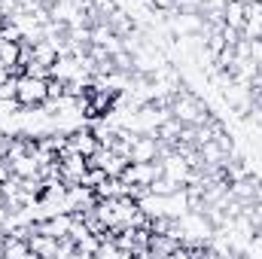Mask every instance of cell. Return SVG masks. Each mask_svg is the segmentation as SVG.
Returning <instances> with one entry per match:
<instances>
[{
	"instance_id": "6da1fadb",
	"label": "cell",
	"mask_w": 262,
	"mask_h": 259,
	"mask_svg": "<svg viewBox=\"0 0 262 259\" xmlns=\"http://www.w3.org/2000/svg\"><path fill=\"white\" fill-rule=\"evenodd\" d=\"M171 116H177L183 125H201V122H207L213 113H210V107L198 98L195 92H189L186 85H180V89L171 95Z\"/></svg>"
},
{
	"instance_id": "7a4b0ae2",
	"label": "cell",
	"mask_w": 262,
	"mask_h": 259,
	"mask_svg": "<svg viewBox=\"0 0 262 259\" xmlns=\"http://www.w3.org/2000/svg\"><path fill=\"white\" fill-rule=\"evenodd\" d=\"M15 101H18L25 110H34V107L49 104V76L21 73V76H18V89H15Z\"/></svg>"
},
{
	"instance_id": "3957f363",
	"label": "cell",
	"mask_w": 262,
	"mask_h": 259,
	"mask_svg": "<svg viewBox=\"0 0 262 259\" xmlns=\"http://www.w3.org/2000/svg\"><path fill=\"white\" fill-rule=\"evenodd\" d=\"M156 177H162V165L159 162H131L125 165V171H122V183L125 186H149Z\"/></svg>"
},
{
	"instance_id": "277c9868",
	"label": "cell",
	"mask_w": 262,
	"mask_h": 259,
	"mask_svg": "<svg viewBox=\"0 0 262 259\" xmlns=\"http://www.w3.org/2000/svg\"><path fill=\"white\" fill-rule=\"evenodd\" d=\"M159 149H162V140L156 134H134L128 159L131 162H156L159 159Z\"/></svg>"
},
{
	"instance_id": "5b68a950",
	"label": "cell",
	"mask_w": 262,
	"mask_h": 259,
	"mask_svg": "<svg viewBox=\"0 0 262 259\" xmlns=\"http://www.w3.org/2000/svg\"><path fill=\"white\" fill-rule=\"evenodd\" d=\"M67 149H73V153L92 159V156L101 149V140H98V134H95L92 128H76V131L67 134Z\"/></svg>"
},
{
	"instance_id": "8992f818",
	"label": "cell",
	"mask_w": 262,
	"mask_h": 259,
	"mask_svg": "<svg viewBox=\"0 0 262 259\" xmlns=\"http://www.w3.org/2000/svg\"><path fill=\"white\" fill-rule=\"evenodd\" d=\"M31 58L34 61H40V64H46V67H52L58 58H61V52H58V46L52 43V40H37V43H31Z\"/></svg>"
},
{
	"instance_id": "52a82bcc",
	"label": "cell",
	"mask_w": 262,
	"mask_h": 259,
	"mask_svg": "<svg viewBox=\"0 0 262 259\" xmlns=\"http://www.w3.org/2000/svg\"><path fill=\"white\" fill-rule=\"evenodd\" d=\"M31 250H34V256H58V238H52V235H46V232H31Z\"/></svg>"
},
{
	"instance_id": "ba28073f",
	"label": "cell",
	"mask_w": 262,
	"mask_h": 259,
	"mask_svg": "<svg viewBox=\"0 0 262 259\" xmlns=\"http://www.w3.org/2000/svg\"><path fill=\"white\" fill-rule=\"evenodd\" d=\"M0 64L9 67V70H15V67L21 64V40L0 37Z\"/></svg>"
},
{
	"instance_id": "9c48e42d",
	"label": "cell",
	"mask_w": 262,
	"mask_h": 259,
	"mask_svg": "<svg viewBox=\"0 0 262 259\" xmlns=\"http://www.w3.org/2000/svg\"><path fill=\"white\" fill-rule=\"evenodd\" d=\"M223 21L229 25V28H244V21H247V6H244V0H226V6H223Z\"/></svg>"
},
{
	"instance_id": "30bf717a",
	"label": "cell",
	"mask_w": 262,
	"mask_h": 259,
	"mask_svg": "<svg viewBox=\"0 0 262 259\" xmlns=\"http://www.w3.org/2000/svg\"><path fill=\"white\" fill-rule=\"evenodd\" d=\"M3 256H9V259H15V256H34L31 241H28V238H18V235H12V232H6V238H3Z\"/></svg>"
},
{
	"instance_id": "8fae6325",
	"label": "cell",
	"mask_w": 262,
	"mask_h": 259,
	"mask_svg": "<svg viewBox=\"0 0 262 259\" xmlns=\"http://www.w3.org/2000/svg\"><path fill=\"white\" fill-rule=\"evenodd\" d=\"M183 189V183H177V180H171V177H156L152 183H149V192L152 195H174V192H180Z\"/></svg>"
},
{
	"instance_id": "7c38bea8",
	"label": "cell",
	"mask_w": 262,
	"mask_h": 259,
	"mask_svg": "<svg viewBox=\"0 0 262 259\" xmlns=\"http://www.w3.org/2000/svg\"><path fill=\"white\" fill-rule=\"evenodd\" d=\"M15 89H18V76H9L6 82H0V101H15Z\"/></svg>"
},
{
	"instance_id": "4fadbf2b",
	"label": "cell",
	"mask_w": 262,
	"mask_h": 259,
	"mask_svg": "<svg viewBox=\"0 0 262 259\" xmlns=\"http://www.w3.org/2000/svg\"><path fill=\"white\" fill-rule=\"evenodd\" d=\"M250 61L262 67V40H250Z\"/></svg>"
},
{
	"instance_id": "5bb4252c",
	"label": "cell",
	"mask_w": 262,
	"mask_h": 259,
	"mask_svg": "<svg viewBox=\"0 0 262 259\" xmlns=\"http://www.w3.org/2000/svg\"><path fill=\"white\" fill-rule=\"evenodd\" d=\"M9 76H15V73H12V70H9V67H3V64H0V82H6V79H9Z\"/></svg>"
},
{
	"instance_id": "9a60e30c",
	"label": "cell",
	"mask_w": 262,
	"mask_h": 259,
	"mask_svg": "<svg viewBox=\"0 0 262 259\" xmlns=\"http://www.w3.org/2000/svg\"><path fill=\"white\" fill-rule=\"evenodd\" d=\"M46 3H58V0H46Z\"/></svg>"
},
{
	"instance_id": "2e32d148",
	"label": "cell",
	"mask_w": 262,
	"mask_h": 259,
	"mask_svg": "<svg viewBox=\"0 0 262 259\" xmlns=\"http://www.w3.org/2000/svg\"><path fill=\"white\" fill-rule=\"evenodd\" d=\"M0 28H3V25H0Z\"/></svg>"
}]
</instances>
